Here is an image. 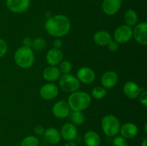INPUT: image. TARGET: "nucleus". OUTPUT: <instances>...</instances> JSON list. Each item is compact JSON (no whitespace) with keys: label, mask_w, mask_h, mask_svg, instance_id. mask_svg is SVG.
Instances as JSON below:
<instances>
[{"label":"nucleus","mask_w":147,"mask_h":146,"mask_svg":"<svg viewBox=\"0 0 147 146\" xmlns=\"http://www.w3.org/2000/svg\"><path fill=\"white\" fill-rule=\"evenodd\" d=\"M84 143L86 146H100L101 139L100 135L93 130H89L84 135Z\"/></svg>","instance_id":"21"},{"label":"nucleus","mask_w":147,"mask_h":146,"mask_svg":"<svg viewBox=\"0 0 147 146\" xmlns=\"http://www.w3.org/2000/svg\"><path fill=\"white\" fill-rule=\"evenodd\" d=\"M141 146H147V138L146 137H145V138L144 139L143 141H142V145Z\"/></svg>","instance_id":"36"},{"label":"nucleus","mask_w":147,"mask_h":146,"mask_svg":"<svg viewBox=\"0 0 147 146\" xmlns=\"http://www.w3.org/2000/svg\"><path fill=\"white\" fill-rule=\"evenodd\" d=\"M31 0H6V6L11 12L21 14L29 9Z\"/></svg>","instance_id":"7"},{"label":"nucleus","mask_w":147,"mask_h":146,"mask_svg":"<svg viewBox=\"0 0 147 146\" xmlns=\"http://www.w3.org/2000/svg\"><path fill=\"white\" fill-rule=\"evenodd\" d=\"M72 68H73V65H72L71 62L68 60H63L59 64L58 69L60 73H62L63 74H69L71 72Z\"/></svg>","instance_id":"27"},{"label":"nucleus","mask_w":147,"mask_h":146,"mask_svg":"<svg viewBox=\"0 0 147 146\" xmlns=\"http://www.w3.org/2000/svg\"><path fill=\"white\" fill-rule=\"evenodd\" d=\"M59 94L58 87L54 83H47L41 87L40 94L44 100H51L55 98Z\"/></svg>","instance_id":"10"},{"label":"nucleus","mask_w":147,"mask_h":146,"mask_svg":"<svg viewBox=\"0 0 147 146\" xmlns=\"http://www.w3.org/2000/svg\"><path fill=\"white\" fill-rule=\"evenodd\" d=\"M61 73L56 66H48L45 67L42 72L43 78L48 82H54L59 80Z\"/></svg>","instance_id":"19"},{"label":"nucleus","mask_w":147,"mask_h":146,"mask_svg":"<svg viewBox=\"0 0 147 146\" xmlns=\"http://www.w3.org/2000/svg\"><path fill=\"white\" fill-rule=\"evenodd\" d=\"M132 37V29L126 24L117 27L113 33V39L119 44H125L128 42Z\"/></svg>","instance_id":"6"},{"label":"nucleus","mask_w":147,"mask_h":146,"mask_svg":"<svg viewBox=\"0 0 147 146\" xmlns=\"http://www.w3.org/2000/svg\"><path fill=\"white\" fill-rule=\"evenodd\" d=\"M113 146H129L127 140L122 136H115L113 140Z\"/></svg>","instance_id":"28"},{"label":"nucleus","mask_w":147,"mask_h":146,"mask_svg":"<svg viewBox=\"0 0 147 146\" xmlns=\"http://www.w3.org/2000/svg\"><path fill=\"white\" fill-rule=\"evenodd\" d=\"M60 133L61 137L67 142L74 141L77 138V127L71 123H67L63 125Z\"/></svg>","instance_id":"11"},{"label":"nucleus","mask_w":147,"mask_h":146,"mask_svg":"<svg viewBox=\"0 0 147 146\" xmlns=\"http://www.w3.org/2000/svg\"><path fill=\"white\" fill-rule=\"evenodd\" d=\"M32 43V40L30 37H26L23 40V46L27 47H31Z\"/></svg>","instance_id":"33"},{"label":"nucleus","mask_w":147,"mask_h":146,"mask_svg":"<svg viewBox=\"0 0 147 146\" xmlns=\"http://www.w3.org/2000/svg\"><path fill=\"white\" fill-rule=\"evenodd\" d=\"M139 102L144 107L147 106V92L146 90H142L139 95Z\"/></svg>","instance_id":"30"},{"label":"nucleus","mask_w":147,"mask_h":146,"mask_svg":"<svg viewBox=\"0 0 147 146\" xmlns=\"http://www.w3.org/2000/svg\"><path fill=\"white\" fill-rule=\"evenodd\" d=\"M39 144L40 142L36 136L28 135L22 140L20 146H39Z\"/></svg>","instance_id":"26"},{"label":"nucleus","mask_w":147,"mask_h":146,"mask_svg":"<svg viewBox=\"0 0 147 146\" xmlns=\"http://www.w3.org/2000/svg\"><path fill=\"white\" fill-rule=\"evenodd\" d=\"M107 46H108V47H109V50L111 52L117 51L119 48V43L116 42L115 40H111V41L109 43V44H108Z\"/></svg>","instance_id":"31"},{"label":"nucleus","mask_w":147,"mask_h":146,"mask_svg":"<svg viewBox=\"0 0 147 146\" xmlns=\"http://www.w3.org/2000/svg\"><path fill=\"white\" fill-rule=\"evenodd\" d=\"M71 28V22L67 16L56 14L47 18L45 23V29L50 35L62 37L68 34Z\"/></svg>","instance_id":"1"},{"label":"nucleus","mask_w":147,"mask_h":146,"mask_svg":"<svg viewBox=\"0 0 147 146\" xmlns=\"http://www.w3.org/2000/svg\"><path fill=\"white\" fill-rule=\"evenodd\" d=\"M123 91L125 95L130 99H135L139 97L142 88L137 83L132 81H129L125 83L123 87Z\"/></svg>","instance_id":"16"},{"label":"nucleus","mask_w":147,"mask_h":146,"mask_svg":"<svg viewBox=\"0 0 147 146\" xmlns=\"http://www.w3.org/2000/svg\"><path fill=\"white\" fill-rule=\"evenodd\" d=\"M44 137L46 141L52 145L57 144L61 139L60 131L55 127H49L46 129L44 133Z\"/></svg>","instance_id":"20"},{"label":"nucleus","mask_w":147,"mask_h":146,"mask_svg":"<svg viewBox=\"0 0 147 146\" xmlns=\"http://www.w3.org/2000/svg\"><path fill=\"white\" fill-rule=\"evenodd\" d=\"M93 41L96 44L99 46H107L109 43L112 40L110 33L104 30H100L96 32L93 35Z\"/></svg>","instance_id":"18"},{"label":"nucleus","mask_w":147,"mask_h":146,"mask_svg":"<svg viewBox=\"0 0 147 146\" xmlns=\"http://www.w3.org/2000/svg\"><path fill=\"white\" fill-rule=\"evenodd\" d=\"M14 60L17 66L22 69L30 68L34 62V51L31 47L22 46L16 50Z\"/></svg>","instance_id":"3"},{"label":"nucleus","mask_w":147,"mask_h":146,"mask_svg":"<svg viewBox=\"0 0 147 146\" xmlns=\"http://www.w3.org/2000/svg\"><path fill=\"white\" fill-rule=\"evenodd\" d=\"M59 85L62 90L65 92H74L80 88V82L78 78L70 74L60 75L59 78Z\"/></svg>","instance_id":"5"},{"label":"nucleus","mask_w":147,"mask_h":146,"mask_svg":"<svg viewBox=\"0 0 147 146\" xmlns=\"http://www.w3.org/2000/svg\"><path fill=\"white\" fill-rule=\"evenodd\" d=\"M46 45H47V42L45 39H43L42 37H37L32 40L31 48L33 51L41 52L45 48Z\"/></svg>","instance_id":"24"},{"label":"nucleus","mask_w":147,"mask_h":146,"mask_svg":"<svg viewBox=\"0 0 147 146\" xmlns=\"http://www.w3.org/2000/svg\"><path fill=\"white\" fill-rule=\"evenodd\" d=\"M121 4V0H103L102 9L107 15L113 16L120 10Z\"/></svg>","instance_id":"13"},{"label":"nucleus","mask_w":147,"mask_h":146,"mask_svg":"<svg viewBox=\"0 0 147 146\" xmlns=\"http://www.w3.org/2000/svg\"><path fill=\"white\" fill-rule=\"evenodd\" d=\"M119 81V76L114 71H107L104 72L100 79L102 87L106 90L115 87Z\"/></svg>","instance_id":"14"},{"label":"nucleus","mask_w":147,"mask_h":146,"mask_svg":"<svg viewBox=\"0 0 147 146\" xmlns=\"http://www.w3.org/2000/svg\"><path fill=\"white\" fill-rule=\"evenodd\" d=\"M52 111L53 115L55 117L58 119H64L69 115L70 109L67 102L65 100H59L54 104Z\"/></svg>","instance_id":"9"},{"label":"nucleus","mask_w":147,"mask_h":146,"mask_svg":"<svg viewBox=\"0 0 147 146\" xmlns=\"http://www.w3.org/2000/svg\"><path fill=\"white\" fill-rule=\"evenodd\" d=\"M63 53L60 49L53 48L50 49L46 54V61L50 66L59 65L63 61Z\"/></svg>","instance_id":"15"},{"label":"nucleus","mask_w":147,"mask_h":146,"mask_svg":"<svg viewBox=\"0 0 147 146\" xmlns=\"http://www.w3.org/2000/svg\"><path fill=\"white\" fill-rule=\"evenodd\" d=\"M106 94H107V90L102 86L95 87L91 91L92 96L93 98L96 99V100H100V99L103 98L106 95Z\"/></svg>","instance_id":"25"},{"label":"nucleus","mask_w":147,"mask_h":146,"mask_svg":"<svg viewBox=\"0 0 147 146\" xmlns=\"http://www.w3.org/2000/svg\"><path fill=\"white\" fill-rule=\"evenodd\" d=\"M147 23L142 22L136 24L132 30L133 37L139 44L142 45H147Z\"/></svg>","instance_id":"8"},{"label":"nucleus","mask_w":147,"mask_h":146,"mask_svg":"<svg viewBox=\"0 0 147 146\" xmlns=\"http://www.w3.org/2000/svg\"><path fill=\"white\" fill-rule=\"evenodd\" d=\"M64 146H78L75 142L73 141H68L65 144Z\"/></svg>","instance_id":"35"},{"label":"nucleus","mask_w":147,"mask_h":146,"mask_svg":"<svg viewBox=\"0 0 147 146\" xmlns=\"http://www.w3.org/2000/svg\"><path fill=\"white\" fill-rule=\"evenodd\" d=\"M67 102L73 111L82 112L90 106L91 97L86 92L76 91L69 96Z\"/></svg>","instance_id":"2"},{"label":"nucleus","mask_w":147,"mask_h":146,"mask_svg":"<svg viewBox=\"0 0 147 146\" xmlns=\"http://www.w3.org/2000/svg\"><path fill=\"white\" fill-rule=\"evenodd\" d=\"M8 50V45L6 41L0 38V58L5 56Z\"/></svg>","instance_id":"29"},{"label":"nucleus","mask_w":147,"mask_h":146,"mask_svg":"<svg viewBox=\"0 0 147 146\" xmlns=\"http://www.w3.org/2000/svg\"><path fill=\"white\" fill-rule=\"evenodd\" d=\"M34 134L36 135H38V136H42L44 135V133L45 132V129L43 126L42 125H37L34 127Z\"/></svg>","instance_id":"32"},{"label":"nucleus","mask_w":147,"mask_h":146,"mask_svg":"<svg viewBox=\"0 0 147 146\" xmlns=\"http://www.w3.org/2000/svg\"><path fill=\"white\" fill-rule=\"evenodd\" d=\"M78 80L80 82L88 84L93 82L96 78V74L91 68L88 67H83L77 72Z\"/></svg>","instance_id":"12"},{"label":"nucleus","mask_w":147,"mask_h":146,"mask_svg":"<svg viewBox=\"0 0 147 146\" xmlns=\"http://www.w3.org/2000/svg\"><path fill=\"white\" fill-rule=\"evenodd\" d=\"M121 123L119 119L113 115L104 116L101 120V128L108 137H115L120 131Z\"/></svg>","instance_id":"4"},{"label":"nucleus","mask_w":147,"mask_h":146,"mask_svg":"<svg viewBox=\"0 0 147 146\" xmlns=\"http://www.w3.org/2000/svg\"><path fill=\"white\" fill-rule=\"evenodd\" d=\"M70 121L76 126H80L85 121V116L82 112L73 111L70 114Z\"/></svg>","instance_id":"23"},{"label":"nucleus","mask_w":147,"mask_h":146,"mask_svg":"<svg viewBox=\"0 0 147 146\" xmlns=\"http://www.w3.org/2000/svg\"><path fill=\"white\" fill-rule=\"evenodd\" d=\"M146 127H147V124L146 123V124H145V125H144V132H145V133H147V129H146Z\"/></svg>","instance_id":"37"},{"label":"nucleus","mask_w":147,"mask_h":146,"mask_svg":"<svg viewBox=\"0 0 147 146\" xmlns=\"http://www.w3.org/2000/svg\"><path fill=\"white\" fill-rule=\"evenodd\" d=\"M123 18H124L126 25L130 27L136 25L138 22V19H139L137 13L134 9H128L125 12Z\"/></svg>","instance_id":"22"},{"label":"nucleus","mask_w":147,"mask_h":146,"mask_svg":"<svg viewBox=\"0 0 147 146\" xmlns=\"http://www.w3.org/2000/svg\"><path fill=\"white\" fill-rule=\"evenodd\" d=\"M139 132V129L136 124L132 123H126L123 125H121L120 131L121 136L127 139H132L136 137Z\"/></svg>","instance_id":"17"},{"label":"nucleus","mask_w":147,"mask_h":146,"mask_svg":"<svg viewBox=\"0 0 147 146\" xmlns=\"http://www.w3.org/2000/svg\"><path fill=\"white\" fill-rule=\"evenodd\" d=\"M62 45H63V42L60 39H56L53 42V46H54L55 48L60 49L62 47Z\"/></svg>","instance_id":"34"}]
</instances>
